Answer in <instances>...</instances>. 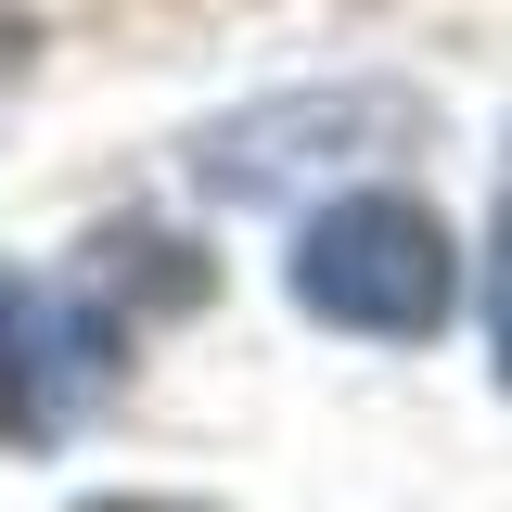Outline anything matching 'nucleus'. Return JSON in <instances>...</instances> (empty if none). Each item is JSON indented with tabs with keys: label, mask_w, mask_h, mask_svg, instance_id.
I'll list each match as a JSON object with an SVG mask.
<instances>
[{
	"label": "nucleus",
	"mask_w": 512,
	"mask_h": 512,
	"mask_svg": "<svg viewBox=\"0 0 512 512\" xmlns=\"http://www.w3.org/2000/svg\"><path fill=\"white\" fill-rule=\"evenodd\" d=\"M461 295V256H448L436 205L410 192H346L295 231V308L333 333H372V346H423Z\"/></svg>",
	"instance_id": "nucleus-1"
},
{
	"label": "nucleus",
	"mask_w": 512,
	"mask_h": 512,
	"mask_svg": "<svg viewBox=\"0 0 512 512\" xmlns=\"http://www.w3.org/2000/svg\"><path fill=\"white\" fill-rule=\"evenodd\" d=\"M487 346H500V384H512V205H500V244H487Z\"/></svg>",
	"instance_id": "nucleus-3"
},
{
	"label": "nucleus",
	"mask_w": 512,
	"mask_h": 512,
	"mask_svg": "<svg viewBox=\"0 0 512 512\" xmlns=\"http://www.w3.org/2000/svg\"><path fill=\"white\" fill-rule=\"evenodd\" d=\"M116 384V320L64 282L0 269V436L13 448H64Z\"/></svg>",
	"instance_id": "nucleus-2"
}]
</instances>
